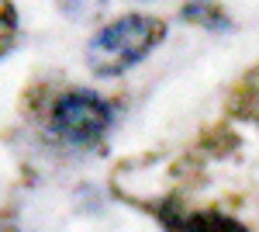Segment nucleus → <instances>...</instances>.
<instances>
[{
	"mask_svg": "<svg viewBox=\"0 0 259 232\" xmlns=\"http://www.w3.org/2000/svg\"><path fill=\"white\" fill-rule=\"evenodd\" d=\"M66 18H76V21H87V18H97L100 11L107 7V0H59Z\"/></svg>",
	"mask_w": 259,
	"mask_h": 232,
	"instance_id": "obj_5",
	"label": "nucleus"
},
{
	"mask_svg": "<svg viewBox=\"0 0 259 232\" xmlns=\"http://www.w3.org/2000/svg\"><path fill=\"white\" fill-rule=\"evenodd\" d=\"M187 232H249V229L225 212H197V215H190Z\"/></svg>",
	"mask_w": 259,
	"mask_h": 232,
	"instance_id": "obj_4",
	"label": "nucleus"
},
{
	"mask_svg": "<svg viewBox=\"0 0 259 232\" xmlns=\"http://www.w3.org/2000/svg\"><path fill=\"white\" fill-rule=\"evenodd\" d=\"M49 128L69 146H94L111 128V104L87 87H73L56 97L49 111Z\"/></svg>",
	"mask_w": 259,
	"mask_h": 232,
	"instance_id": "obj_2",
	"label": "nucleus"
},
{
	"mask_svg": "<svg viewBox=\"0 0 259 232\" xmlns=\"http://www.w3.org/2000/svg\"><path fill=\"white\" fill-rule=\"evenodd\" d=\"M166 39V24L149 14H124L100 28L87 42V66L94 77H121L132 66H139L159 42Z\"/></svg>",
	"mask_w": 259,
	"mask_h": 232,
	"instance_id": "obj_1",
	"label": "nucleus"
},
{
	"mask_svg": "<svg viewBox=\"0 0 259 232\" xmlns=\"http://www.w3.org/2000/svg\"><path fill=\"white\" fill-rule=\"evenodd\" d=\"M180 18L190 21V24H200L207 31H228L232 28V21L225 18V11H221L214 0H187L183 11H180Z\"/></svg>",
	"mask_w": 259,
	"mask_h": 232,
	"instance_id": "obj_3",
	"label": "nucleus"
}]
</instances>
